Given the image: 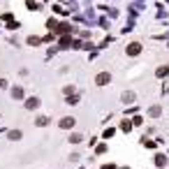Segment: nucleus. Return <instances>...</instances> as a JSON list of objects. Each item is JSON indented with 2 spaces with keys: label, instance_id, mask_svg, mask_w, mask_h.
Listing matches in <instances>:
<instances>
[{
  "label": "nucleus",
  "instance_id": "9b49d317",
  "mask_svg": "<svg viewBox=\"0 0 169 169\" xmlns=\"http://www.w3.org/2000/svg\"><path fill=\"white\" fill-rule=\"evenodd\" d=\"M148 114H151V116H160V114H162V109H160V107H153Z\"/></svg>",
  "mask_w": 169,
  "mask_h": 169
},
{
  "label": "nucleus",
  "instance_id": "6e6552de",
  "mask_svg": "<svg viewBox=\"0 0 169 169\" xmlns=\"http://www.w3.org/2000/svg\"><path fill=\"white\" fill-rule=\"evenodd\" d=\"M135 100V93H123V102H132Z\"/></svg>",
  "mask_w": 169,
  "mask_h": 169
},
{
  "label": "nucleus",
  "instance_id": "f257e3e1",
  "mask_svg": "<svg viewBox=\"0 0 169 169\" xmlns=\"http://www.w3.org/2000/svg\"><path fill=\"white\" fill-rule=\"evenodd\" d=\"M125 54H127V56H139V54H141V44H139V42H132V44H127Z\"/></svg>",
  "mask_w": 169,
  "mask_h": 169
},
{
  "label": "nucleus",
  "instance_id": "423d86ee",
  "mask_svg": "<svg viewBox=\"0 0 169 169\" xmlns=\"http://www.w3.org/2000/svg\"><path fill=\"white\" fill-rule=\"evenodd\" d=\"M9 139H12V141H16V139H21V132H19V130H12V132H9Z\"/></svg>",
  "mask_w": 169,
  "mask_h": 169
},
{
  "label": "nucleus",
  "instance_id": "39448f33",
  "mask_svg": "<svg viewBox=\"0 0 169 169\" xmlns=\"http://www.w3.org/2000/svg\"><path fill=\"white\" fill-rule=\"evenodd\" d=\"M12 97H16V100H21V97H23V88H21V86H16V88L12 90Z\"/></svg>",
  "mask_w": 169,
  "mask_h": 169
},
{
  "label": "nucleus",
  "instance_id": "f8f14e48",
  "mask_svg": "<svg viewBox=\"0 0 169 169\" xmlns=\"http://www.w3.org/2000/svg\"><path fill=\"white\" fill-rule=\"evenodd\" d=\"M141 141H144V144H146V146H148V148H153V146H155V141H151V139H141Z\"/></svg>",
  "mask_w": 169,
  "mask_h": 169
},
{
  "label": "nucleus",
  "instance_id": "f03ea898",
  "mask_svg": "<svg viewBox=\"0 0 169 169\" xmlns=\"http://www.w3.org/2000/svg\"><path fill=\"white\" fill-rule=\"evenodd\" d=\"M58 125H60L63 130H72V127L77 125V120H74L72 116H65V118H60V123H58Z\"/></svg>",
  "mask_w": 169,
  "mask_h": 169
},
{
  "label": "nucleus",
  "instance_id": "20e7f679",
  "mask_svg": "<svg viewBox=\"0 0 169 169\" xmlns=\"http://www.w3.org/2000/svg\"><path fill=\"white\" fill-rule=\"evenodd\" d=\"M37 107H39V97H28L26 100V109L33 111V109H37Z\"/></svg>",
  "mask_w": 169,
  "mask_h": 169
},
{
  "label": "nucleus",
  "instance_id": "1a4fd4ad",
  "mask_svg": "<svg viewBox=\"0 0 169 169\" xmlns=\"http://www.w3.org/2000/svg\"><path fill=\"white\" fill-rule=\"evenodd\" d=\"M46 123H49V118H46V116H39V118H37V125H39V127H44Z\"/></svg>",
  "mask_w": 169,
  "mask_h": 169
},
{
  "label": "nucleus",
  "instance_id": "0eeeda50",
  "mask_svg": "<svg viewBox=\"0 0 169 169\" xmlns=\"http://www.w3.org/2000/svg\"><path fill=\"white\" fill-rule=\"evenodd\" d=\"M69 144H81V135H69Z\"/></svg>",
  "mask_w": 169,
  "mask_h": 169
},
{
  "label": "nucleus",
  "instance_id": "ddd939ff",
  "mask_svg": "<svg viewBox=\"0 0 169 169\" xmlns=\"http://www.w3.org/2000/svg\"><path fill=\"white\" fill-rule=\"evenodd\" d=\"M102 169H114V167H102Z\"/></svg>",
  "mask_w": 169,
  "mask_h": 169
},
{
  "label": "nucleus",
  "instance_id": "9d476101",
  "mask_svg": "<svg viewBox=\"0 0 169 169\" xmlns=\"http://www.w3.org/2000/svg\"><path fill=\"white\" fill-rule=\"evenodd\" d=\"M155 165H158V167H165V155H158V158H155Z\"/></svg>",
  "mask_w": 169,
  "mask_h": 169
},
{
  "label": "nucleus",
  "instance_id": "7ed1b4c3",
  "mask_svg": "<svg viewBox=\"0 0 169 169\" xmlns=\"http://www.w3.org/2000/svg\"><path fill=\"white\" fill-rule=\"evenodd\" d=\"M109 81H111V74H109V72H100V74L95 77V84H97V86H107Z\"/></svg>",
  "mask_w": 169,
  "mask_h": 169
}]
</instances>
